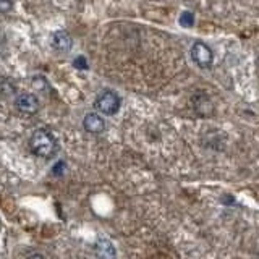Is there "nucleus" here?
Returning <instances> with one entry per match:
<instances>
[{
    "label": "nucleus",
    "mask_w": 259,
    "mask_h": 259,
    "mask_svg": "<svg viewBox=\"0 0 259 259\" xmlns=\"http://www.w3.org/2000/svg\"><path fill=\"white\" fill-rule=\"evenodd\" d=\"M29 148L32 154H36L39 157L52 159L55 154L59 152L60 146L52 132H49L46 128H37L29 140Z\"/></svg>",
    "instance_id": "f257e3e1"
},
{
    "label": "nucleus",
    "mask_w": 259,
    "mask_h": 259,
    "mask_svg": "<svg viewBox=\"0 0 259 259\" xmlns=\"http://www.w3.org/2000/svg\"><path fill=\"white\" fill-rule=\"evenodd\" d=\"M120 105H121L120 96L117 93L110 91V89L101 93L96 97V102H94V107L97 109V112L102 113V115H107V117L115 115V113L120 110Z\"/></svg>",
    "instance_id": "f03ea898"
},
{
    "label": "nucleus",
    "mask_w": 259,
    "mask_h": 259,
    "mask_svg": "<svg viewBox=\"0 0 259 259\" xmlns=\"http://www.w3.org/2000/svg\"><path fill=\"white\" fill-rule=\"evenodd\" d=\"M191 60L194 62V65H198L202 70L210 68V65L214 62L212 49L202 42V40H196V42L191 46Z\"/></svg>",
    "instance_id": "7ed1b4c3"
},
{
    "label": "nucleus",
    "mask_w": 259,
    "mask_h": 259,
    "mask_svg": "<svg viewBox=\"0 0 259 259\" xmlns=\"http://www.w3.org/2000/svg\"><path fill=\"white\" fill-rule=\"evenodd\" d=\"M15 107L18 112L24 113V115H36L39 112V99L31 93H24L18 96V99L15 101Z\"/></svg>",
    "instance_id": "20e7f679"
},
{
    "label": "nucleus",
    "mask_w": 259,
    "mask_h": 259,
    "mask_svg": "<svg viewBox=\"0 0 259 259\" xmlns=\"http://www.w3.org/2000/svg\"><path fill=\"white\" fill-rule=\"evenodd\" d=\"M51 46L57 52H70L73 47V37L70 36L68 31H55L51 37Z\"/></svg>",
    "instance_id": "39448f33"
},
{
    "label": "nucleus",
    "mask_w": 259,
    "mask_h": 259,
    "mask_svg": "<svg viewBox=\"0 0 259 259\" xmlns=\"http://www.w3.org/2000/svg\"><path fill=\"white\" fill-rule=\"evenodd\" d=\"M83 126L88 133L93 135H101L105 132V120L96 112H89L83 118Z\"/></svg>",
    "instance_id": "423d86ee"
},
{
    "label": "nucleus",
    "mask_w": 259,
    "mask_h": 259,
    "mask_svg": "<svg viewBox=\"0 0 259 259\" xmlns=\"http://www.w3.org/2000/svg\"><path fill=\"white\" fill-rule=\"evenodd\" d=\"M94 251L97 256L101 257H113L117 256V249L113 246V243L109 240V238H97V241L94 243Z\"/></svg>",
    "instance_id": "0eeeda50"
},
{
    "label": "nucleus",
    "mask_w": 259,
    "mask_h": 259,
    "mask_svg": "<svg viewBox=\"0 0 259 259\" xmlns=\"http://www.w3.org/2000/svg\"><path fill=\"white\" fill-rule=\"evenodd\" d=\"M178 23H180V26L183 28H191L194 24V15L191 12H183L180 15V18H178Z\"/></svg>",
    "instance_id": "6e6552de"
},
{
    "label": "nucleus",
    "mask_w": 259,
    "mask_h": 259,
    "mask_svg": "<svg viewBox=\"0 0 259 259\" xmlns=\"http://www.w3.org/2000/svg\"><path fill=\"white\" fill-rule=\"evenodd\" d=\"M73 67H75L76 70H88L89 68V63L86 60L84 55H78L75 60H73Z\"/></svg>",
    "instance_id": "1a4fd4ad"
},
{
    "label": "nucleus",
    "mask_w": 259,
    "mask_h": 259,
    "mask_svg": "<svg viewBox=\"0 0 259 259\" xmlns=\"http://www.w3.org/2000/svg\"><path fill=\"white\" fill-rule=\"evenodd\" d=\"M31 86L34 88V89H39V91H42V89L47 88L49 84H47V81L42 76H34V78H32V81H31Z\"/></svg>",
    "instance_id": "9d476101"
},
{
    "label": "nucleus",
    "mask_w": 259,
    "mask_h": 259,
    "mask_svg": "<svg viewBox=\"0 0 259 259\" xmlns=\"http://www.w3.org/2000/svg\"><path fill=\"white\" fill-rule=\"evenodd\" d=\"M65 168H67V164H65L63 160L57 162V164L54 165V168H52V175L54 177H62L65 174Z\"/></svg>",
    "instance_id": "9b49d317"
},
{
    "label": "nucleus",
    "mask_w": 259,
    "mask_h": 259,
    "mask_svg": "<svg viewBox=\"0 0 259 259\" xmlns=\"http://www.w3.org/2000/svg\"><path fill=\"white\" fill-rule=\"evenodd\" d=\"M13 8V0H0V13H8Z\"/></svg>",
    "instance_id": "f8f14e48"
},
{
    "label": "nucleus",
    "mask_w": 259,
    "mask_h": 259,
    "mask_svg": "<svg viewBox=\"0 0 259 259\" xmlns=\"http://www.w3.org/2000/svg\"><path fill=\"white\" fill-rule=\"evenodd\" d=\"M222 202H225V204H233L235 199H232V198H224V199H222Z\"/></svg>",
    "instance_id": "ddd939ff"
}]
</instances>
